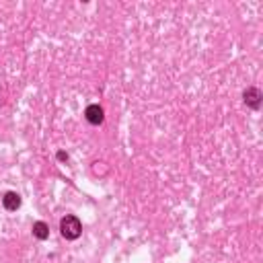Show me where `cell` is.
<instances>
[{
	"label": "cell",
	"mask_w": 263,
	"mask_h": 263,
	"mask_svg": "<svg viewBox=\"0 0 263 263\" xmlns=\"http://www.w3.org/2000/svg\"><path fill=\"white\" fill-rule=\"evenodd\" d=\"M33 234H35L37 238H41V241H43V238H48L50 236L48 224H45V222H35V224H33Z\"/></svg>",
	"instance_id": "5b68a950"
},
{
	"label": "cell",
	"mask_w": 263,
	"mask_h": 263,
	"mask_svg": "<svg viewBox=\"0 0 263 263\" xmlns=\"http://www.w3.org/2000/svg\"><path fill=\"white\" fill-rule=\"evenodd\" d=\"M259 99H261V93L257 88H247L245 90V103H249L251 107H259Z\"/></svg>",
	"instance_id": "277c9868"
},
{
	"label": "cell",
	"mask_w": 263,
	"mask_h": 263,
	"mask_svg": "<svg viewBox=\"0 0 263 263\" xmlns=\"http://www.w3.org/2000/svg\"><path fill=\"white\" fill-rule=\"evenodd\" d=\"M2 204H4V208H6V210H17L19 205H21V198L17 196L15 191H8L6 196L2 198Z\"/></svg>",
	"instance_id": "3957f363"
},
{
	"label": "cell",
	"mask_w": 263,
	"mask_h": 263,
	"mask_svg": "<svg viewBox=\"0 0 263 263\" xmlns=\"http://www.w3.org/2000/svg\"><path fill=\"white\" fill-rule=\"evenodd\" d=\"M60 231L66 238H78L81 236V231H83L81 220L74 218V216H66V218H62V222H60Z\"/></svg>",
	"instance_id": "6da1fadb"
},
{
	"label": "cell",
	"mask_w": 263,
	"mask_h": 263,
	"mask_svg": "<svg viewBox=\"0 0 263 263\" xmlns=\"http://www.w3.org/2000/svg\"><path fill=\"white\" fill-rule=\"evenodd\" d=\"M87 119H88L90 123L99 125V123L103 121V109H101L99 105H88V107H87Z\"/></svg>",
	"instance_id": "7a4b0ae2"
}]
</instances>
